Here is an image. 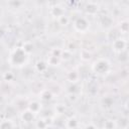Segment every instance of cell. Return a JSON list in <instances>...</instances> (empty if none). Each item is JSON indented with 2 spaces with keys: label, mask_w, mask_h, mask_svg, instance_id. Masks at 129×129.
Listing matches in <instances>:
<instances>
[{
  "label": "cell",
  "mask_w": 129,
  "mask_h": 129,
  "mask_svg": "<svg viewBox=\"0 0 129 129\" xmlns=\"http://www.w3.org/2000/svg\"><path fill=\"white\" fill-rule=\"evenodd\" d=\"M110 69V63L106 59H100L98 60L94 66V71L98 74H106Z\"/></svg>",
  "instance_id": "obj_1"
},
{
  "label": "cell",
  "mask_w": 129,
  "mask_h": 129,
  "mask_svg": "<svg viewBox=\"0 0 129 129\" xmlns=\"http://www.w3.org/2000/svg\"><path fill=\"white\" fill-rule=\"evenodd\" d=\"M0 129H13V126L11 122H9L8 120H5L0 123Z\"/></svg>",
  "instance_id": "obj_2"
}]
</instances>
